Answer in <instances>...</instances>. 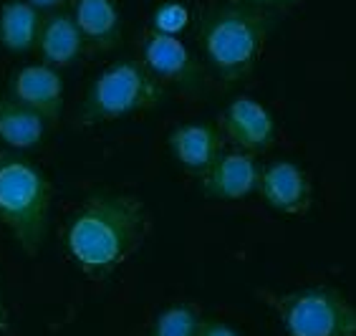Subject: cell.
Masks as SVG:
<instances>
[{"label": "cell", "mask_w": 356, "mask_h": 336, "mask_svg": "<svg viewBox=\"0 0 356 336\" xmlns=\"http://www.w3.org/2000/svg\"><path fill=\"white\" fill-rule=\"evenodd\" d=\"M147 233L149 213L137 195L96 190L61 227V248L86 278L104 281L137 253Z\"/></svg>", "instance_id": "obj_1"}, {"label": "cell", "mask_w": 356, "mask_h": 336, "mask_svg": "<svg viewBox=\"0 0 356 336\" xmlns=\"http://www.w3.org/2000/svg\"><path fill=\"white\" fill-rule=\"evenodd\" d=\"M275 26L278 13L238 0L200 8L195 18L200 58L220 83L238 86L253 76Z\"/></svg>", "instance_id": "obj_2"}, {"label": "cell", "mask_w": 356, "mask_h": 336, "mask_svg": "<svg viewBox=\"0 0 356 336\" xmlns=\"http://www.w3.org/2000/svg\"><path fill=\"white\" fill-rule=\"evenodd\" d=\"M54 185L23 152L0 150V223L26 255H38L51 225Z\"/></svg>", "instance_id": "obj_3"}, {"label": "cell", "mask_w": 356, "mask_h": 336, "mask_svg": "<svg viewBox=\"0 0 356 336\" xmlns=\"http://www.w3.org/2000/svg\"><path fill=\"white\" fill-rule=\"evenodd\" d=\"M170 89L139 58H119L94 76L83 94L76 127H99L154 111L167 102Z\"/></svg>", "instance_id": "obj_4"}, {"label": "cell", "mask_w": 356, "mask_h": 336, "mask_svg": "<svg viewBox=\"0 0 356 336\" xmlns=\"http://www.w3.org/2000/svg\"><path fill=\"white\" fill-rule=\"evenodd\" d=\"M261 298L286 336H356V306L336 286L314 283L293 291H263Z\"/></svg>", "instance_id": "obj_5"}, {"label": "cell", "mask_w": 356, "mask_h": 336, "mask_svg": "<svg viewBox=\"0 0 356 336\" xmlns=\"http://www.w3.org/2000/svg\"><path fill=\"white\" fill-rule=\"evenodd\" d=\"M139 61L165 83L187 96H205L213 86V74L197 54H192L179 35L147 28L139 35Z\"/></svg>", "instance_id": "obj_6"}, {"label": "cell", "mask_w": 356, "mask_h": 336, "mask_svg": "<svg viewBox=\"0 0 356 336\" xmlns=\"http://www.w3.org/2000/svg\"><path fill=\"white\" fill-rule=\"evenodd\" d=\"M225 137V144L233 150L263 154L275 142V119L273 114L253 96H235L225 104L215 122Z\"/></svg>", "instance_id": "obj_7"}, {"label": "cell", "mask_w": 356, "mask_h": 336, "mask_svg": "<svg viewBox=\"0 0 356 336\" xmlns=\"http://www.w3.org/2000/svg\"><path fill=\"white\" fill-rule=\"evenodd\" d=\"M6 96L38 111L56 127L61 122L63 106H66V83H63L61 69H54L43 61L23 63L8 79Z\"/></svg>", "instance_id": "obj_8"}, {"label": "cell", "mask_w": 356, "mask_h": 336, "mask_svg": "<svg viewBox=\"0 0 356 336\" xmlns=\"http://www.w3.org/2000/svg\"><path fill=\"white\" fill-rule=\"evenodd\" d=\"M263 165L258 154L240 150H225L197 177L200 192L210 200H243L258 192Z\"/></svg>", "instance_id": "obj_9"}, {"label": "cell", "mask_w": 356, "mask_h": 336, "mask_svg": "<svg viewBox=\"0 0 356 336\" xmlns=\"http://www.w3.org/2000/svg\"><path fill=\"white\" fill-rule=\"evenodd\" d=\"M258 192L270 210L283 215H306L314 205L309 172L293 159H273L270 165H263Z\"/></svg>", "instance_id": "obj_10"}, {"label": "cell", "mask_w": 356, "mask_h": 336, "mask_svg": "<svg viewBox=\"0 0 356 336\" xmlns=\"http://www.w3.org/2000/svg\"><path fill=\"white\" fill-rule=\"evenodd\" d=\"M167 147L182 170L200 177L225 152V137L215 122H187L170 131Z\"/></svg>", "instance_id": "obj_11"}, {"label": "cell", "mask_w": 356, "mask_h": 336, "mask_svg": "<svg viewBox=\"0 0 356 336\" xmlns=\"http://www.w3.org/2000/svg\"><path fill=\"white\" fill-rule=\"evenodd\" d=\"M89 54H111L124 43L119 0H71L69 6Z\"/></svg>", "instance_id": "obj_12"}, {"label": "cell", "mask_w": 356, "mask_h": 336, "mask_svg": "<svg viewBox=\"0 0 356 336\" xmlns=\"http://www.w3.org/2000/svg\"><path fill=\"white\" fill-rule=\"evenodd\" d=\"M35 54L43 63L54 66V69H69L76 61H81L83 54H89L86 41H83L69 8L43 15L38 41H35Z\"/></svg>", "instance_id": "obj_13"}, {"label": "cell", "mask_w": 356, "mask_h": 336, "mask_svg": "<svg viewBox=\"0 0 356 336\" xmlns=\"http://www.w3.org/2000/svg\"><path fill=\"white\" fill-rule=\"evenodd\" d=\"M51 127L54 124L46 117H41L38 111L28 109L10 96L0 94V144H3V150L23 152V154L38 150L43 139L48 137Z\"/></svg>", "instance_id": "obj_14"}, {"label": "cell", "mask_w": 356, "mask_h": 336, "mask_svg": "<svg viewBox=\"0 0 356 336\" xmlns=\"http://www.w3.org/2000/svg\"><path fill=\"white\" fill-rule=\"evenodd\" d=\"M43 13L28 0H3L0 6V46L8 54L26 56L35 51Z\"/></svg>", "instance_id": "obj_15"}, {"label": "cell", "mask_w": 356, "mask_h": 336, "mask_svg": "<svg viewBox=\"0 0 356 336\" xmlns=\"http://www.w3.org/2000/svg\"><path fill=\"white\" fill-rule=\"evenodd\" d=\"M202 311L197 303L177 301L162 309L152 321V336H197Z\"/></svg>", "instance_id": "obj_16"}, {"label": "cell", "mask_w": 356, "mask_h": 336, "mask_svg": "<svg viewBox=\"0 0 356 336\" xmlns=\"http://www.w3.org/2000/svg\"><path fill=\"white\" fill-rule=\"evenodd\" d=\"M187 23V10L179 3H165L159 8V13L154 15V26L157 31H165V33L177 35V28H182Z\"/></svg>", "instance_id": "obj_17"}, {"label": "cell", "mask_w": 356, "mask_h": 336, "mask_svg": "<svg viewBox=\"0 0 356 336\" xmlns=\"http://www.w3.org/2000/svg\"><path fill=\"white\" fill-rule=\"evenodd\" d=\"M197 336H243L233 323L220 321V319H202Z\"/></svg>", "instance_id": "obj_18"}, {"label": "cell", "mask_w": 356, "mask_h": 336, "mask_svg": "<svg viewBox=\"0 0 356 336\" xmlns=\"http://www.w3.org/2000/svg\"><path fill=\"white\" fill-rule=\"evenodd\" d=\"M238 3H248V6L263 8V10H273V13H281L283 8L296 6L298 0H238Z\"/></svg>", "instance_id": "obj_19"}, {"label": "cell", "mask_w": 356, "mask_h": 336, "mask_svg": "<svg viewBox=\"0 0 356 336\" xmlns=\"http://www.w3.org/2000/svg\"><path fill=\"white\" fill-rule=\"evenodd\" d=\"M33 8H38L43 15L56 13V10H66L71 6V0H28Z\"/></svg>", "instance_id": "obj_20"}, {"label": "cell", "mask_w": 356, "mask_h": 336, "mask_svg": "<svg viewBox=\"0 0 356 336\" xmlns=\"http://www.w3.org/2000/svg\"><path fill=\"white\" fill-rule=\"evenodd\" d=\"M6 334H10V314H8L6 294H3V286H0V336Z\"/></svg>", "instance_id": "obj_21"}]
</instances>
